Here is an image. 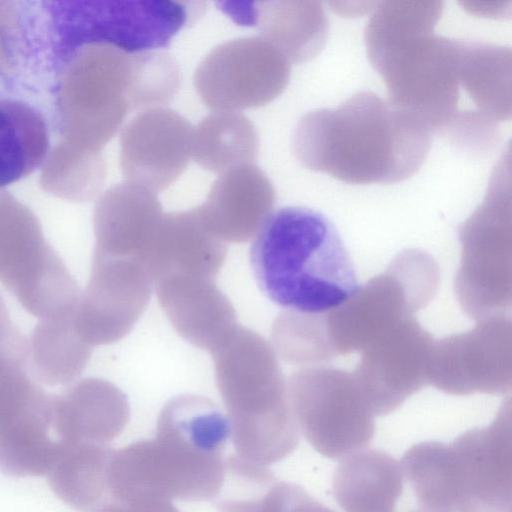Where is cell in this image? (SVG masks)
<instances>
[{"label":"cell","instance_id":"cell-1","mask_svg":"<svg viewBox=\"0 0 512 512\" xmlns=\"http://www.w3.org/2000/svg\"><path fill=\"white\" fill-rule=\"evenodd\" d=\"M441 1L381 2L365 27L368 59L390 101L452 144L488 150L511 117V51L434 34Z\"/></svg>","mask_w":512,"mask_h":512},{"label":"cell","instance_id":"cell-21","mask_svg":"<svg viewBox=\"0 0 512 512\" xmlns=\"http://www.w3.org/2000/svg\"><path fill=\"white\" fill-rule=\"evenodd\" d=\"M249 7H231L227 12L241 23L256 26L261 38L277 48L291 64L307 62L323 49L328 20L320 2L262 1Z\"/></svg>","mask_w":512,"mask_h":512},{"label":"cell","instance_id":"cell-7","mask_svg":"<svg viewBox=\"0 0 512 512\" xmlns=\"http://www.w3.org/2000/svg\"><path fill=\"white\" fill-rule=\"evenodd\" d=\"M439 275L437 263L427 253L415 249L399 253L384 273L358 286L345 302L324 314L334 356L363 351L388 330L414 317L436 294Z\"/></svg>","mask_w":512,"mask_h":512},{"label":"cell","instance_id":"cell-9","mask_svg":"<svg viewBox=\"0 0 512 512\" xmlns=\"http://www.w3.org/2000/svg\"><path fill=\"white\" fill-rule=\"evenodd\" d=\"M287 390L298 428L319 454L341 459L372 442L375 415L352 371L301 368L290 375Z\"/></svg>","mask_w":512,"mask_h":512},{"label":"cell","instance_id":"cell-12","mask_svg":"<svg viewBox=\"0 0 512 512\" xmlns=\"http://www.w3.org/2000/svg\"><path fill=\"white\" fill-rule=\"evenodd\" d=\"M0 282L36 317L60 304L74 285L38 221L12 205L0 206Z\"/></svg>","mask_w":512,"mask_h":512},{"label":"cell","instance_id":"cell-22","mask_svg":"<svg viewBox=\"0 0 512 512\" xmlns=\"http://www.w3.org/2000/svg\"><path fill=\"white\" fill-rule=\"evenodd\" d=\"M403 488L401 463L373 449L343 457L332 480L335 500L344 512H395Z\"/></svg>","mask_w":512,"mask_h":512},{"label":"cell","instance_id":"cell-20","mask_svg":"<svg viewBox=\"0 0 512 512\" xmlns=\"http://www.w3.org/2000/svg\"><path fill=\"white\" fill-rule=\"evenodd\" d=\"M226 253L225 242L207 228L196 207L163 215L146 264L154 284L175 274L216 279Z\"/></svg>","mask_w":512,"mask_h":512},{"label":"cell","instance_id":"cell-30","mask_svg":"<svg viewBox=\"0 0 512 512\" xmlns=\"http://www.w3.org/2000/svg\"><path fill=\"white\" fill-rule=\"evenodd\" d=\"M216 506L220 512H255L252 499H224L217 501Z\"/></svg>","mask_w":512,"mask_h":512},{"label":"cell","instance_id":"cell-4","mask_svg":"<svg viewBox=\"0 0 512 512\" xmlns=\"http://www.w3.org/2000/svg\"><path fill=\"white\" fill-rule=\"evenodd\" d=\"M261 291L275 304L325 314L358 288L351 258L333 223L306 207H285L268 219L250 249Z\"/></svg>","mask_w":512,"mask_h":512},{"label":"cell","instance_id":"cell-15","mask_svg":"<svg viewBox=\"0 0 512 512\" xmlns=\"http://www.w3.org/2000/svg\"><path fill=\"white\" fill-rule=\"evenodd\" d=\"M192 133L187 119L169 108L136 115L120 134V167L127 182L154 193L171 186L189 164Z\"/></svg>","mask_w":512,"mask_h":512},{"label":"cell","instance_id":"cell-29","mask_svg":"<svg viewBox=\"0 0 512 512\" xmlns=\"http://www.w3.org/2000/svg\"><path fill=\"white\" fill-rule=\"evenodd\" d=\"M97 512H179L171 501H110Z\"/></svg>","mask_w":512,"mask_h":512},{"label":"cell","instance_id":"cell-2","mask_svg":"<svg viewBox=\"0 0 512 512\" xmlns=\"http://www.w3.org/2000/svg\"><path fill=\"white\" fill-rule=\"evenodd\" d=\"M432 131L414 113L371 91H358L335 108L311 110L292 135L305 168L352 184L397 183L418 172Z\"/></svg>","mask_w":512,"mask_h":512},{"label":"cell","instance_id":"cell-3","mask_svg":"<svg viewBox=\"0 0 512 512\" xmlns=\"http://www.w3.org/2000/svg\"><path fill=\"white\" fill-rule=\"evenodd\" d=\"M229 437L228 418L214 401L197 394L171 398L153 439L114 450L107 473L110 501L216 498L226 480Z\"/></svg>","mask_w":512,"mask_h":512},{"label":"cell","instance_id":"cell-24","mask_svg":"<svg viewBox=\"0 0 512 512\" xmlns=\"http://www.w3.org/2000/svg\"><path fill=\"white\" fill-rule=\"evenodd\" d=\"M76 308L40 318L31 334V367L46 385L70 384L90 359L92 347L76 329Z\"/></svg>","mask_w":512,"mask_h":512},{"label":"cell","instance_id":"cell-23","mask_svg":"<svg viewBox=\"0 0 512 512\" xmlns=\"http://www.w3.org/2000/svg\"><path fill=\"white\" fill-rule=\"evenodd\" d=\"M63 449L53 426V396L45 394L0 425V471L7 475H48Z\"/></svg>","mask_w":512,"mask_h":512},{"label":"cell","instance_id":"cell-17","mask_svg":"<svg viewBox=\"0 0 512 512\" xmlns=\"http://www.w3.org/2000/svg\"><path fill=\"white\" fill-rule=\"evenodd\" d=\"M275 190L254 164L227 170L214 181L199 211L207 228L222 241L248 242L271 217Z\"/></svg>","mask_w":512,"mask_h":512},{"label":"cell","instance_id":"cell-31","mask_svg":"<svg viewBox=\"0 0 512 512\" xmlns=\"http://www.w3.org/2000/svg\"><path fill=\"white\" fill-rule=\"evenodd\" d=\"M421 512H423V511H421Z\"/></svg>","mask_w":512,"mask_h":512},{"label":"cell","instance_id":"cell-13","mask_svg":"<svg viewBox=\"0 0 512 512\" xmlns=\"http://www.w3.org/2000/svg\"><path fill=\"white\" fill-rule=\"evenodd\" d=\"M154 285L138 257L94 252L91 275L76 308V329L91 347L124 338L144 313Z\"/></svg>","mask_w":512,"mask_h":512},{"label":"cell","instance_id":"cell-19","mask_svg":"<svg viewBox=\"0 0 512 512\" xmlns=\"http://www.w3.org/2000/svg\"><path fill=\"white\" fill-rule=\"evenodd\" d=\"M130 418L126 395L99 378L77 382L60 396H53V426L66 445H108L125 429Z\"/></svg>","mask_w":512,"mask_h":512},{"label":"cell","instance_id":"cell-16","mask_svg":"<svg viewBox=\"0 0 512 512\" xmlns=\"http://www.w3.org/2000/svg\"><path fill=\"white\" fill-rule=\"evenodd\" d=\"M154 285L173 328L195 347L212 353L238 327L234 307L215 279L175 274Z\"/></svg>","mask_w":512,"mask_h":512},{"label":"cell","instance_id":"cell-28","mask_svg":"<svg viewBox=\"0 0 512 512\" xmlns=\"http://www.w3.org/2000/svg\"><path fill=\"white\" fill-rule=\"evenodd\" d=\"M272 341L274 351L291 364L312 366L335 357L326 337L324 314L281 312L272 327Z\"/></svg>","mask_w":512,"mask_h":512},{"label":"cell","instance_id":"cell-18","mask_svg":"<svg viewBox=\"0 0 512 512\" xmlns=\"http://www.w3.org/2000/svg\"><path fill=\"white\" fill-rule=\"evenodd\" d=\"M164 213L156 194L122 183L108 190L94 212V252L146 262Z\"/></svg>","mask_w":512,"mask_h":512},{"label":"cell","instance_id":"cell-11","mask_svg":"<svg viewBox=\"0 0 512 512\" xmlns=\"http://www.w3.org/2000/svg\"><path fill=\"white\" fill-rule=\"evenodd\" d=\"M512 323L504 313L478 320L470 331L433 342L428 381L452 395H503L512 384Z\"/></svg>","mask_w":512,"mask_h":512},{"label":"cell","instance_id":"cell-27","mask_svg":"<svg viewBox=\"0 0 512 512\" xmlns=\"http://www.w3.org/2000/svg\"><path fill=\"white\" fill-rule=\"evenodd\" d=\"M258 148L253 123L238 112L214 111L193 128L191 157L213 173L253 164Z\"/></svg>","mask_w":512,"mask_h":512},{"label":"cell","instance_id":"cell-10","mask_svg":"<svg viewBox=\"0 0 512 512\" xmlns=\"http://www.w3.org/2000/svg\"><path fill=\"white\" fill-rule=\"evenodd\" d=\"M290 61L261 37H245L215 47L199 63L194 86L214 111H238L266 105L289 83Z\"/></svg>","mask_w":512,"mask_h":512},{"label":"cell","instance_id":"cell-26","mask_svg":"<svg viewBox=\"0 0 512 512\" xmlns=\"http://www.w3.org/2000/svg\"><path fill=\"white\" fill-rule=\"evenodd\" d=\"M114 450L93 443L65 446L48 474L55 494L78 511L100 510L110 501L107 473Z\"/></svg>","mask_w":512,"mask_h":512},{"label":"cell","instance_id":"cell-6","mask_svg":"<svg viewBox=\"0 0 512 512\" xmlns=\"http://www.w3.org/2000/svg\"><path fill=\"white\" fill-rule=\"evenodd\" d=\"M511 399L493 422L451 443L432 441L421 484L430 512H512Z\"/></svg>","mask_w":512,"mask_h":512},{"label":"cell","instance_id":"cell-14","mask_svg":"<svg viewBox=\"0 0 512 512\" xmlns=\"http://www.w3.org/2000/svg\"><path fill=\"white\" fill-rule=\"evenodd\" d=\"M434 339L414 317L369 344L352 371L375 416L387 415L429 385L428 364Z\"/></svg>","mask_w":512,"mask_h":512},{"label":"cell","instance_id":"cell-25","mask_svg":"<svg viewBox=\"0 0 512 512\" xmlns=\"http://www.w3.org/2000/svg\"><path fill=\"white\" fill-rule=\"evenodd\" d=\"M49 148L42 114L23 101L0 98V187L33 173L45 161Z\"/></svg>","mask_w":512,"mask_h":512},{"label":"cell","instance_id":"cell-5","mask_svg":"<svg viewBox=\"0 0 512 512\" xmlns=\"http://www.w3.org/2000/svg\"><path fill=\"white\" fill-rule=\"evenodd\" d=\"M210 354L235 456L266 468L286 458L299 443V428L273 347L238 325Z\"/></svg>","mask_w":512,"mask_h":512},{"label":"cell","instance_id":"cell-8","mask_svg":"<svg viewBox=\"0 0 512 512\" xmlns=\"http://www.w3.org/2000/svg\"><path fill=\"white\" fill-rule=\"evenodd\" d=\"M511 211L509 153L496 165L482 204L459 228L455 292L475 320L504 313L511 304Z\"/></svg>","mask_w":512,"mask_h":512}]
</instances>
